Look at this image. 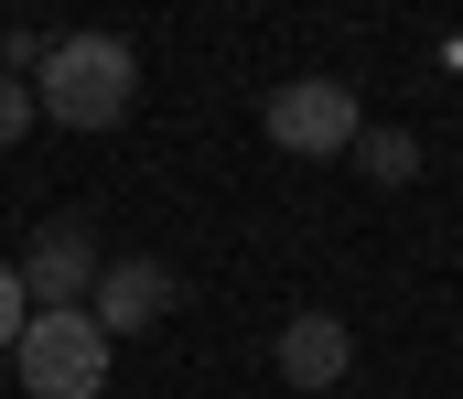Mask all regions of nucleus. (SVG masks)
Here are the masks:
<instances>
[{
  "label": "nucleus",
  "mask_w": 463,
  "mask_h": 399,
  "mask_svg": "<svg viewBox=\"0 0 463 399\" xmlns=\"http://www.w3.org/2000/svg\"><path fill=\"white\" fill-rule=\"evenodd\" d=\"M140 98V54L118 33H54V54L33 65V119L54 130H118Z\"/></svg>",
  "instance_id": "nucleus-1"
},
{
  "label": "nucleus",
  "mask_w": 463,
  "mask_h": 399,
  "mask_svg": "<svg viewBox=\"0 0 463 399\" xmlns=\"http://www.w3.org/2000/svg\"><path fill=\"white\" fill-rule=\"evenodd\" d=\"M11 356H22V389L33 399H98L109 389V335L87 313H33Z\"/></svg>",
  "instance_id": "nucleus-2"
},
{
  "label": "nucleus",
  "mask_w": 463,
  "mask_h": 399,
  "mask_svg": "<svg viewBox=\"0 0 463 399\" xmlns=\"http://www.w3.org/2000/svg\"><path fill=\"white\" fill-rule=\"evenodd\" d=\"M259 130H269V151H302V162H324V151H355L366 109H355V87H345V76H291V87H269Z\"/></svg>",
  "instance_id": "nucleus-3"
},
{
  "label": "nucleus",
  "mask_w": 463,
  "mask_h": 399,
  "mask_svg": "<svg viewBox=\"0 0 463 399\" xmlns=\"http://www.w3.org/2000/svg\"><path fill=\"white\" fill-rule=\"evenodd\" d=\"M11 280H22V302H33V313H87V291H98V238L54 216V227L11 260Z\"/></svg>",
  "instance_id": "nucleus-4"
},
{
  "label": "nucleus",
  "mask_w": 463,
  "mask_h": 399,
  "mask_svg": "<svg viewBox=\"0 0 463 399\" xmlns=\"http://www.w3.org/2000/svg\"><path fill=\"white\" fill-rule=\"evenodd\" d=\"M184 302V280H173V260H98V291H87V324L98 335H140V324H162Z\"/></svg>",
  "instance_id": "nucleus-5"
},
{
  "label": "nucleus",
  "mask_w": 463,
  "mask_h": 399,
  "mask_svg": "<svg viewBox=\"0 0 463 399\" xmlns=\"http://www.w3.org/2000/svg\"><path fill=\"white\" fill-rule=\"evenodd\" d=\"M269 356H280V378H291L302 399H335L345 367H355V335H345V313H291Z\"/></svg>",
  "instance_id": "nucleus-6"
},
{
  "label": "nucleus",
  "mask_w": 463,
  "mask_h": 399,
  "mask_svg": "<svg viewBox=\"0 0 463 399\" xmlns=\"http://www.w3.org/2000/svg\"><path fill=\"white\" fill-rule=\"evenodd\" d=\"M355 173H366L377 195H399V184L420 173V140L410 130H355Z\"/></svg>",
  "instance_id": "nucleus-7"
},
{
  "label": "nucleus",
  "mask_w": 463,
  "mask_h": 399,
  "mask_svg": "<svg viewBox=\"0 0 463 399\" xmlns=\"http://www.w3.org/2000/svg\"><path fill=\"white\" fill-rule=\"evenodd\" d=\"M22 130H33V87H22V76H0V151H11Z\"/></svg>",
  "instance_id": "nucleus-8"
},
{
  "label": "nucleus",
  "mask_w": 463,
  "mask_h": 399,
  "mask_svg": "<svg viewBox=\"0 0 463 399\" xmlns=\"http://www.w3.org/2000/svg\"><path fill=\"white\" fill-rule=\"evenodd\" d=\"M22 324H33V302H22V280H11V260H0V346H22Z\"/></svg>",
  "instance_id": "nucleus-9"
},
{
  "label": "nucleus",
  "mask_w": 463,
  "mask_h": 399,
  "mask_svg": "<svg viewBox=\"0 0 463 399\" xmlns=\"http://www.w3.org/2000/svg\"><path fill=\"white\" fill-rule=\"evenodd\" d=\"M335 399H345V389H335Z\"/></svg>",
  "instance_id": "nucleus-10"
}]
</instances>
